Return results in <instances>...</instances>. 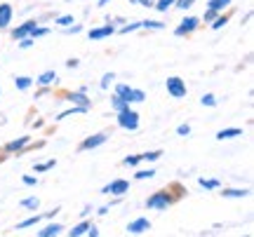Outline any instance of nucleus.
<instances>
[{
  "label": "nucleus",
  "mask_w": 254,
  "mask_h": 237,
  "mask_svg": "<svg viewBox=\"0 0 254 237\" xmlns=\"http://www.w3.org/2000/svg\"><path fill=\"white\" fill-rule=\"evenodd\" d=\"M116 96H120L123 101H127V103H132V101H144L146 94L141 90H132L129 85H118L116 87Z\"/></svg>",
  "instance_id": "nucleus-1"
},
{
  "label": "nucleus",
  "mask_w": 254,
  "mask_h": 237,
  "mask_svg": "<svg viewBox=\"0 0 254 237\" xmlns=\"http://www.w3.org/2000/svg\"><path fill=\"white\" fill-rule=\"evenodd\" d=\"M118 125L123 129H132L134 132L139 127V115H136L134 110H129V106H127L125 110H118Z\"/></svg>",
  "instance_id": "nucleus-2"
},
{
  "label": "nucleus",
  "mask_w": 254,
  "mask_h": 237,
  "mask_svg": "<svg viewBox=\"0 0 254 237\" xmlns=\"http://www.w3.org/2000/svg\"><path fill=\"white\" fill-rule=\"evenodd\" d=\"M170 204H172V197L167 195V190L155 192V195H151V197L146 200V207H148V209H167Z\"/></svg>",
  "instance_id": "nucleus-3"
},
{
  "label": "nucleus",
  "mask_w": 254,
  "mask_h": 237,
  "mask_svg": "<svg viewBox=\"0 0 254 237\" xmlns=\"http://www.w3.org/2000/svg\"><path fill=\"white\" fill-rule=\"evenodd\" d=\"M165 87H167V92L172 94L174 99H184L186 96V85H184L182 78H167Z\"/></svg>",
  "instance_id": "nucleus-4"
},
{
  "label": "nucleus",
  "mask_w": 254,
  "mask_h": 237,
  "mask_svg": "<svg viewBox=\"0 0 254 237\" xmlns=\"http://www.w3.org/2000/svg\"><path fill=\"white\" fill-rule=\"evenodd\" d=\"M127 188H129V183L125 179H118V181H113L111 186L104 188V195H123V192H127Z\"/></svg>",
  "instance_id": "nucleus-5"
},
{
  "label": "nucleus",
  "mask_w": 254,
  "mask_h": 237,
  "mask_svg": "<svg viewBox=\"0 0 254 237\" xmlns=\"http://www.w3.org/2000/svg\"><path fill=\"white\" fill-rule=\"evenodd\" d=\"M33 31H36V21H26V24H21V26H17L12 31V38L21 40V38H26V36H33Z\"/></svg>",
  "instance_id": "nucleus-6"
},
{
  "label": "nucleus",
  "mask_w": 254,
  "mask_h": 237,
  "mask_svg": "<svg viewBox=\"0 0 254 237\" xmlns=\"http://www.w3.org/2000/svg\"><path fill=\"white\" fill-rule=\"evenodd\" d=\"M198 24H200V19H195V17H189V19H184L182 21V26H177V36H186V33H190V31H195L198 28Z\"/></svg>",
  "instance_id": "nucleus-7"
},
{
  "label": "nucleus",
  "mask_w": 254,
  "mask_h": 237,
  "mask_svg": "<svg viewBox=\"0 0 254 237\" xmlns=\"http://www.w3.org/2000/svg\"><path fill=\"white\" fill-rule=\"evenodd\" d=\"M148 228H151V221L148 219H136L127 226V230H129L132 235H139V233H144V230H148Z\"/></svg>",
  "instance_id": "nucleus-8"
},
{
  "label": "nucleus",
  "mask_w": 254,
  "mask_h": 237,
  "mask_svg": "<svg viewBox=\"0 0 254 237\" xmlns=\"http://www.w3.org/2000/svg\"><path fill=\"white\" fill-rule=\"evenodd\" d=\"M116 33V28L111 26H101V28H92L90 31V40H101V38H109V36H113Z\"/></svg>",
  "instance_id": "nucleus-9"
},
{
  "label": "nucleus",
  "mask_w": 254,
  "mask_h": 237,
  "mask_svg": "<svg viewBox=\"0 0 254 237\" xmlns=\"http://www.w3.org/2000/svg\"><path fill=\"white\" fill-rule=\"evenodd\" d=\"M106 141V134H97V137H90V139H85L80 143V150H92V148H97L101 146Z\"/></svg>",
  "instance_id": "nucleus-10"
},
{
  "label": "nucleus",
  "mask_w": 254,
  "mask_h": 237,
  "mask_svg": "<svg viewBox=\"0 0 254 237\" xmlns=\"http://www.w3.org/2000/svg\"><path fill=\"white\" fill-rule=\"evenodd\" d=\"M12 19V5H0V28H7Z\"/></svg>",
  "instance_id": "nucleus-11"
},
{
  "label": "nucleus",
  "mask_w": 254,
  "mask_h": 237,
  "mask_svg": "<svg viewBox=\"0 0 254 237\" xmlns=\"http://www.w3.org/2000/svg\"><path fill=\"white\" fill-rule=\"evenodd\" d=\"M26 143H28V137H19L17 141H9L7 146H5V150H7V153H14V150H21Z\"/></svg>",
  "instance_id": "nucleus-12"
},
{
  "label": "nucleus",
  "mask_w": 254,
  "mask_h": 237,
  "mask_svg": "<svg viewBox=\"0 0 254 237\" xmlns=\"http://www.w3.org/2000/svg\"><path fill=\"white\" fill-rule=\"evenodd\" d=\"M236 137H243V129H238V127H233V129H221V132L217 134L219 141H224V139H236Z\"/></svg>",
  "instance_id": "nucleus-13"
},
{
  "label": "nucleus",
  "mask_w": 254,
  "mask_h": 237,
  "mask_svg": "<svg viewBox=\"0 0 254 237\" xmlns=\"http://www.w3.org/2000/svg\"><path fill=\"white\" fill-rule=\"evenodd\" d=\"M68 101H73V103H80L82 108H90V101H87V96H85L82 92H75V94H68Z\"/></svg>",
  "instance_id": "nucleus-14"
},
{
  "label": "nucleus",
  "mask_w": 254,
  "mask_h": 237,
  "mask_svg": "<svg viewBox=\"0 0 254 237\" xmlns=\"http://www.w3.org/2000/svg\"><path fill=\"white\" fill-rule=\"evenodd\" d=\"M231 5V0H209V9H214V12H224V9Z\"/></svg>",
  "instance_id": "nucleus-15"
},
{
  "label": "nucleus",
  "mask_w": 254,
  "mask_h": 237,
  "mask_svg": "<svg viewBox=\"0 0 254 237\" xmlns=\"http://www.w3.org/2000/svg\"><path fill=\"white\" fill-rule=\"evenodd\" d=\"M52 82H57L55 71H47V73H43L40 78H38V85H52Z\"/></svg>",
  "instance_id": "nucleus-16"
},
{
  "label": "nucleus",
  "mask_w": 254,
  "mask_h": 237,
  "mask_svg": "<svg viewBox=\"0 0 254 237\" xmlns=\"http://www.w3.org/2000/svg\"><path fill=\"white\" fill-rule=\"evenodd\" d=\"M59 230H62V226H59V223H55V226H47L45 230H40L38 235H40V237H52V235H59Z\"/></svg>",
  "instance_id": "nucleus-17"
},
{
  "label": "nucleus",
  "mask_w": 254,
  "mask_h": 237,
  "mask_svg": "<svg viewBox=\"0 0 254 237\" xmlns=\"http://www.w3.org/2000/svg\"><path fill=\"white\" fill-rule=\"evenodd\" d=\"M87 228H90V223H78L73 230H68V235L71 237H78V235H85L87 233Z\"/></svg>",
  "instance_id": "nucleus-18"
},
{
  "label": "nucleus",
  "mask_w": 254,
  "mask_h": 237,
  "mask_svg": "<svg viewBox=\"0 0 254 237\" xmlns=\"http://www.w3.org/2000/svg\"><path fill=\"white\" fill-rule=\"evenodd\" d=\"M14 85H17V90H28V87H31V78H26V75L14 78Z\"/></svg>",
  "instance_id": "nucleus-19"
},
{
  "label": "nucleus",
  "mask_w": 254,
  "mask_h": 237,
  "mask_svg": "<svg viewBox=\"0 0 254 237\" xmlns=\"http://www.w3.org/2000/svg\"><path fill=\"white\" fill-rule=\"evenodd\" d=\"M172 5H174V0H158V2H155L153 7L158 9V12H167V9L172 7Z\"/></svg>",
  "instance_id": "nucleus-20"
},
{
  "label": "nucleus",
  "mask_w": 254,
  "mask_h": 237,
  "mask_svg": "<svg viewBox=\"0 0 254 237\" xmlns=\"http://www.w3.org/2000/svg\"><path fill=\"white\" fill-rule=\"evenodd\" d=\"M221 195H224V197H247L250 192L247 190H224Z\"/></svg>",
  "instance_id": "nucleus-21"
},
{
  "label": "nucleus",
  "mask_w": 254,
  "mask_h": 237,
  "mask_svg": "<svg viewBox=\"0 0 254 237\" xmlns=\"http://www.w3.org/2000/svg\"><path fill=\"white\" fill-rule=\"evenodd\" d=\"M111 103H113V108H116V110H125L127 106H129V103H127V101H123L120 96H113V101H111Z\"/></svg>",
  "instance_id": "nucleus-22"
},
{
  "label": "nucleus",
  "mask_w": 254,
  "mask_h": 237,
  "mask_svg": "<svg viewBox=\"0 0 254 237\" xmlns=\"http://www.w3.org/2000/svg\"><path fill=\"white\" fill-rule=\"evenodd\" d=\"M141 26L144 28H153V31H160V28H165L163 21H141Z\"/></svg>",
  "instance_id": "nucleus-23"
},
{
  "label": "nucleus",
  "mask_w": 254,
  "mask_h": 237,
  "mask_svg": "<svg viewBox=\"0 0 254 237\" xmlns=\"http://www.w3.org/2000/svg\"><path fill=\"white\" fill-rule=\"evenodd\" d=\"M43 219V216H31V219H26V221H21V223H19L17 228H28V226H36L38 221Z\"/></svg>",
  "instance_id": "nucleus-24"
},
{
  "label": "nucleus",
  "mask_w": 254,
  "mask_h": 237,
  "mask_svg": "<svg viewBox=\"0 0 254 237\" xmlns=\"http://www.w3.org/2000/svg\"><path fill=\"white\" fill-rule=\"evenodd\" d=\"M200 186H202V188H207V190H214V188H219V181H214V179H212V181L200 179Z\"/></svg>",
  "instance_id": "nucleus-25"
},
{
  "label": "nucleus",
  "mask_w": 254,
  "mask_h": 237,
  "mask_svg": "<svg viewBox=\"0 0 254 237\" xmlns=\"http://www.w3.org/2000/svg\"><path fill=\"white\" fill-rule=\"evenodd\" d=\"M141 162V155H134V157H125V160H123V164H125V167H134V164H139Z\"/></svg>",
  "instance_id": "nucleus-26"
},
{
  "label": "nucleus",
  "mask_w": 254,
  "mask_h": 237,
  "mask_svg": "<svg viewBox=\"0 0 254 237\" xmlns=\"http://www.w3.org/2000/svg\"><path fill=\"white\" fill-rule=\"evenodd\" d=\"M113 80H116V75H113V73H106L104 78H101V90H106V87H109Z\"/></svg>",
  "instance_id": "nucleus-27"
},
{
  "label": "nucleus",
  "mask_w": 254,
  "mask_h": 237,
  "mask_svg": "<svg viewBox=\"0 0 254 237\" xmlns=\"http://www.w3.org/2000/svg\"><path fill=\"white\" fill-rule=\"evenodd\" d=\"M21 207H26V209H36L38 207V197H28V200L21 202Z\"/></svg>",
  "instance_id": "nucleus-28"
},
{
  "label": "nucleus",
  "mask_w": 254,
  "mask_h": 237,
  "mask_svg": "<svg viewBox=\"0 0 254 237\" xmlns=\"http://www.w3.org/2000/svg\"><path fill=\"white\" fill-rule=\"evenodd\" d=\"M160 155H163L160 150H151V153H144V155H141V160H151V162H153V160H158Z\"/></svg>",
  "instance_id": "nucleus-29"
},
{
  "label": "nucleus",
  "mask_w": 254,
  "mask_h": 237,
  "mask_svg": "<svg viewBox=\"0 0 254 237\" xmlns=\"http://www.w3.org/2000/svg\"><path fill=\"white\" fill-rule=\"evenodd\" d=\"M202 106H217V99H214V94H205V96H202Z\"/></svg>",
  "instance_id": "nucleus-30"
},
{
  "label": "nucleus",
  "mask_w": 254,
  "mask_h": 237,
  "mask_svg": "<svg viewBox=\"0 0 254 237\" xmlns=\"http://www.w3.org/2000/svg\"><path fill=\"white\" fill-rule=\"evenodd\" d=\"M174 2H177V7L179 9H189V7H193L195 0H174Z\"/></svg>",
  "instance_id": "nucleus-31"
},
{
  "label": "nucleus",
  "mask_w": 254,
  "mask_h": 237,
  "mask_svg": "<svg viewBox=\"0 0 254 237\" xmlns=\"http://www.w3.org/2000/svg\"><path fill=\"white\" fill-rule=\"evenodd\" d=\"M153 176H155L153 169H148V172H136V179H139V181H144V179H153Z\"/></svg>",
  "instance_id": "nucleus-32"
},
{
  "label": "nucleus",
  "mask_w": 254,
  "mask_h": 237,
  "mask_svg": "<svg viewBox=\"0 0 254 237\" xmlns=\"http://www.w3.org/2000/svg\"><path fill=\"white\" fill-rule=\"evenodd\" d=\"M55 167V160H50V162H43L36 167V172H47V169H52Z\"/></svg>",
  "instance_id": "nucleus-33"
},
{
  "label": "nucleus",
  "mask_w": 254,
  "mask_h": 237,
  "mask_svg": "<svg viewBox=\"0 0 254 237\" xmlns=\"http://www.w3.org/2000/svg\"><path fill=\"white\" fill-rule=\"evenodd\" d=\"M226 21H228V17H214V24H212V28L217 31V28H221L224 24H226Z\"/></svg>",
  "instance_id": "nucleus-34"
},
{
  "label": "nucleus",
  "mask_w": 254,
  "mask_h": 237,
  "mask_svg": "<svg viewBox=\"0 0 254 237\" xmlns=\"http://www.w3.org/2000/svg\"><path fill=\"white\" fill-rule=\"evenodd\" d=\"M57 24H59V26H68V24H73V17H71V14H66V17H59V19H57Z\"/></svg>",
  "instance_id": "nucleus-35"
},
{
  "label": "nucleus",
  "mask_w": 254,
  "mask_h": 237,
  "mask_svg": "<svg viewBox=\"0 0 254 237\" xmlns=\"http://www.w3.org/2000/svg\"><path fill=\"white\" fill-rule=\"evenodd\" d=\"M177 134H182V137H189V134H190V127H189V125H179V127H177Z\"/></svg>",
  "instance_id": "nucleus-36"
},
{
  "label": "nucleus",
  "mask_w": 254,
  "mask_h": 237,
  "mask_svg": "<svg viewBox=\"0 0 254 237\" xmlns=\"http://www.w3.org/2000/svg\"><path fill=\"white\" fill-rule=\"evenodd\" d=\"M134 5H141V7H153V0H129Z\"/></svg>",
  "instance_id": "nucleus-37"
},
{
  "label": "nucleus",
  "mask_w": 254,
  "mask_h": 237,
  "mask_svg": "<svg viewBox=\"0 0 254 237\" xmlns=\"http://www.w3.org/2000/svg\"><path fill=\"white\" fill-rule=\"evenodd\" d=\"M217 17V12H214V9H209L207 7V12H205V21H212V19Z\"/></svg>",
  "instance_id": "nucleus-38"
},
{
  "label": "nucleus",
  "mask_w": 254,
  "mask_h": 237,
  "mask_svg": "<svg viewBox=\"0 0 254 237\" xmlns=\"http://www.w3.org/2000/svg\"><path fill=\"white\" fill-rule=\"evenodd\" d=\"M139 26H141V21H139V24H129V26H125L120 33H129V31H134V28H139Z\"/></svg>",
  "instance_id": "nucleus-39"
},
{
  "label": "nucleus",
  "mask_w": 254,
  "mask_h": 237,
  "mask_svg": "<svg viewBox=\"0 0 254 237\" xmlns=\"http://www.w3.org/2000/svg\"><path fill=\"white\" fill-rule=\"evenodd\" d=\"M24 183H26V186H36L38 179H33V176H24Z\"/></svg>",
  "instance_id": "nucleus-40"
},
{
  "label": "nucleus",
  "mask_w": 254,
  "mask_h": 237,
  "mask_svg": "<svg viewBox=\"0 0 254 237\" xmlns=\"http://www.w3.org/2000/svg\"><path fill=\"white\" fill-rule=\"evenodd\" d=\"M31 45H33L31 38H24V40H21V49H26V47H31Z\"/></svg>",
  "instance_id": "nucleus-41"
},
{
  "label": "nucleus",
  "mask_w": 254,
  "mask_h": 237,
  "mask_svg": "<svg viewBox=\"0 0 254 237\" xmlns=\"http://www.w3.org/2000/svg\"><path fill=\"white\" fill-rule=\"evenodd\" d=\"M87 235H90V237H97V235H99V230L94 228V226H90V228H87Z\"/></svg>",
  "instance_id": "nucleus-42"
},
{
  "label": "nucleus",
  "mask_w": 254,
  "mask_h": 237,
  "mask_svg": "<svg viewBox=\"0 0 254 237\" xmlns=\"http://www.w3.org/2000/svg\"><path fill=\"white\" fill-rule=\"evenodd\" d=\"M66 66H68V68H75V66H78V59H68V61H66Z\"/></svg>",
  "instance_id": "nucleus-43"
}]
</instances>
